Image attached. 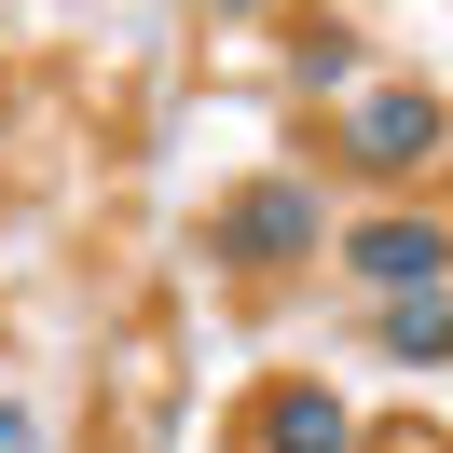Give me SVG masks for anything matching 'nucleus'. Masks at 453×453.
Returning a JSON list of instances; mask_svg holds the SVG:
<instances>
[{"label": "nucleus", "mask_w": 453, "mask_h": 453, "mask_svg": "<svg viewBox=\"0 0 453 453\" xmlns=\"http://www.w3.org/2000/svg\"><path fill=\"white\" fill-rule=\"evenodd\" d=\"M440 151H453L440 83H371L357 111L330 124V165H343V179H412V165H440Z\"/></svg>", "instance_id": "7ed1b4c3"}, {"label": "nucleus", "mask_w": 453, "mask_h": 453, "mask_svg": "<svg viewBox=\"0 0 453 453\" xmlns=\"http://www.w3.org/2000/svg\"><path fill=\"white\" fill-rule=\"evenodd\" d=\"M0 138H14V83H0Z\"/></svg>", "instance_id": "0eeeda50"}, {"label": "nucleus", "mask_w": 453, "mask_h": 453, "mask_svg": "<svg viewBox=\"0 0 453 453\" xmlns=\"http://www.w3.org/2000/svg\"><path fill=\"white\" fill-rule=\"evenodd\" d=\"M220 14H261V0H220Z\"/></svg>", "instance_id": "6e6552de"}, {"label": "nucleus", "mask_w": 453, "mask_h": 453, "mask_svg": "<svg viewBox=\"0 0 453 453\" xmlns=\"http://www.w3.org/2000/svg\"><path fill=\"white\" fill-rule=\"evenodd\" d=\"M303 83L343 96V83H357V42H343V28H303Z\"/></svg>", "instance_id": "423d86ee"}, {"label": "nucleus", "mask_w": 453, "mask_h": 453, "mask_svg": "<svg viewBox=\"0 0 453 453\" xmlns=\"http://www.w3.org/2000/svg\"><path fill=\"white\" fill-rule=\"evenodd\" d=\"M316 234H330V206H316L303 165L234 179V193L206 206V261H220V275H288V261H316Z\"/></svg>", "instance_id": "f257e3e1"}, {"label": "nucleus", "mask_w": 453, "mask_h": 453, "mask_svg": "<svg viewBox=\"0 0 453 453\" xmlns=\"http://www.w3.org/2000/svg\"><path fill=\"white\" fill-rule=\"evenodd\" d=\"M234 453H357V412H343L316 371H275V385L234 412Z\"/></svg>", "instance_id": "20e7f679"}, {"label": "nucleus", "mask_w": 453, "mask_h": 453, "mask_svg": "<svg viewBox=\"0 0 453 453\" xmlns=\"http://www.w3.org/2000/svg\"><path fill=\"white\" fill-rule=\"evenodd\" d=\"M371 343L398 371H440L453 357V288H412V303H371Z\"/></svg>", "instance_id": "39448f33"}, {"label": "nucleus", "mask_w": 453, "mask_h": 453, "mask_svg": "<svg viewBox=\"0 0 453 453\" xmlns=\"http://www.w3.org/2000/svg\"><path fill=\"white\" fill-rule=\"evenodd\" d=\"M330 261L371 288V303H412V288H453V220H440V206H412V193H385L371 220L330 234Z\"/></svg>", "instance_id": "f03ea898"}]
</instances>
